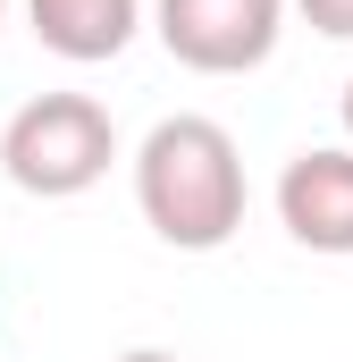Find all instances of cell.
Segmentation results:
<instances>
[{"mask_svg": "<svg viewBox=\"0 0 353 362\" xmlns=\"http://www.w3.org/2000/svg\"><path fill=\"white\" fill-rule=\"evenodd\" d=\"M0 17H8V0H0Z\"/></svg>", "mask_w": 353, "mask_h": 362, "instance_id": "cell-9", "label": "cell"}, {"mask_svg": "<svg viewBox=\"0 0 353 362\" xmlns=\"http://www.w3.org/2000/svg\"><path fill=\"white\" fill-rule=\"evenodd\" d=\"M118 362H176V354H160V346H135V354H118Z\"/></svg>", "mask_w": 353, "mask_h": 362, "instance_id": "cell-7", "label": "cell"}, {"mask_svg": "<svg viewBox=\"0 0 353 362\" xmlns=\"http://www.w3.org/2000/svg\"><path fill=\"white\" fill-rule=\"evenodd\" d=\"M337 110H345V144H353V76H345V101H337Z\"/></svg>", "mask_w": 353, "mask_h": 362, "instance_id": "cell-8", "label": "cell"}, {"mask_svg": "<svg viewBox=\"0 0 353 362\" xmlns=\"http://www.w3.org/2000/svg\"><path fill=\"white\" fill-rule=\"evenodd\" d=\"M294 8H303V25H311V34L353 42V0H294Z\"/></svg>", "mask_w": 353, "mask_h": 362, "instance_id": "cell-6", "label": "cell"}, {"mask_svg": "<svg viewBox=\"0 0 353 362\" xmlns=\"http://www.w3.org/2000/svg\"><path fill=\"white\" fill-rule=\"evenodd\" d=\"M152 34L193 76H253L286 34V0H152Z\"/></svg>", "mask_w": 353, "mask_h": 362, "instance_id": "cell-3", "label": "cell"}, {"mask_svg": "<svg viewBox=\"0 0 353 362\" xmlns=\"http://www.w3.org/2000/svg\"><path fill=\"white\" fill-rule=\"evenodd\" d=\"M25 25H34V42H42L51 59L101 68V59H118V51L135 42L143 0H25Z\"/></svg>", "mask_w": 353, "mask_h": 362, "instance_id": "cell-5", "label": "cell"}, {"mask_svg": "<svg viewBox=\"0 0 353 362\" xmlns=\"http://www.w3.org/2000/svg\"><path fill=\"white\" fill-rule=\"evenodd\" d=\"M277 228L303 253H353V144H311L277 169Z\"/></svg>", "mask_w": 353, "mask_h": 362, "instance_id": "cell-4", "label": "cell"}, {"mask_svg": "<svg viewBox=\"0 0 353 362\" xmlns=\"http://www.w3.org/2000/svg\"><path fill=\"white\" fill-rule=\"evenodd\" d=\"M118 160V127L92 93H34L8 127H0V169L34 202H76L109 177Z\"/></svg>", "mask_w": 353, "mask_h": 362, "instance_id": "cell-2", "label": "cell"}, {"mask_svg": "<svg viewBox=\"0 0 353 362\" xmlns=\"http://www.w3.org/2000/svg\"><path fill=\"white\" fill-rule=\"evenodd\" d=\"M135 211L169 253H219L244 228V152L219 118L176 110L135 144Z\"/></svg>", "mask_w": 353, "mask_h": 362, "instance_id": "cell-1", "label": "cell"}]
</instances>
